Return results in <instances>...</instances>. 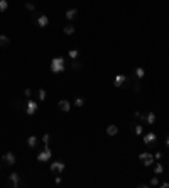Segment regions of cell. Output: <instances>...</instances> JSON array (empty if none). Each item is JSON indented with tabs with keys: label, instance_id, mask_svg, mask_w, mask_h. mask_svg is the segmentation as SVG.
<instances>
[{
	"label": "cell",
	"instance_id": "34",
	"mask_svg": "<svg viewBox=\"0 0 169 188\" xmlns=\"http://www.w3.org/2000/svg\"><path fill=\"white\" fill-rule=\"evenodd\" d=\"M145 115H147V114H142V112H140V117H139V119H140V120H145Z\"/></svg>",
	"mask_w": 169,
	"mask_h": 188
},
{
	"label": "cell",
	"instance_id": "19",
	"mask_svg": "<svg viewBox=\"0 0 169 188\" xmlns=\"http://www.w3.org/2000/svg\"><path fill=\"white\" fill-rule=\"evenodd\" d=\"M132 131H134L135 136H142V134H144V127L140 124H135L134 127H132Z\"/></svg>",
	"mask_w": 169,
	"mask_h": 188
},
{
	"label": "cell",
	"instance_id": "7",
	"mask_svg": "<svg viewBox=\"0 0 169 188\" xmlns=\"http://www.w3.org/2000/svg\"><path fill=\"white\" fill-rule=\"evenodd\" d=\"M36 24H37L39 27H47L49 26V19H47V15L41 14V15H37V19H36Z\"/></svg>",
	"mask_w": 169,
	"mask_h": 188
},
{
	"label": "cell",
	"instance_id": "10",
	"mask_svg": "<svg viewBox=\"0 0 169 188\" xmlns=\"http://www.w3.org/2000/svg\"><path fill=\"white\" fill-rule=\"evenodd\" d=\"M8 181H10V186L12 188H17L19 186V181H21V176L17 175V173H12V175L8 176Z\"/></svg>",
	"mask_w": 169,
	"mask_h": 188
},
{
	"label": "cell",
	"instance_id": "21",
	"mask_svg": "<svg viewBox=\"0 0 169 188\" xmlns=\"http://www.w3.org/2000/svg\"><path fill=\"white\" fill-rule=\"evenodd\" d=\"M68 56H69V60H78V56H80V51H78V49H69Z\"/></svg>",
	"mask_w": 169,
	"mask_h": 188
},
{
	"label": "cell",
	"instance_id": "2",
	"mask_svg": "<svg viewBox=\"0 0 169 188\" xmlns=\"http://www.w3.org/2000/svg\"><path fill=\"white\" fill-rule=\"evenodd\" d=\"M139 159L142 161L144 166H154V163H156V159H154V156H152L151 153H147V151H144V153L139 154Z\"/></svg>",
	"mask_w": 169,
	"mask_h": 188
},
{
	"label": "cell",
	"instance_id": "9",
	"mask_svg": "<svg viewBox=\"0 0 169 188\" xmlns=\"http://www.w3.org/2000/svg\"><path fill=\"white\" fill-rule=\"evenodd\" d=\"M58 109H59L61 112H69V110H71V103L68 102V100H64V99H63V100H59Z\"/></svg>",
	"mask_w": 169,
	"mask_h": 188
},
{
	"label": "cell",
	"instance_id": "8",
	"mask_svg": "<svg viewBox=\"0 0 169 188\" xmlns=\"http://www.w3.org/2000/svg\"><path fill=\"white\" fill-rule=\"evenodd\" d=\"M156 139H157V136L154 132H149V134H145L144 136V144L145 146H151V144H154L156 142Z\"/></svg>",
	"mask_w": 169,
	"mask_h": 188
},
{
	"label": "cell",
	"instance_id": "4",
	"mask_svg": "<svg viewBox=\"0 0 169 188\" xmlns=\"http://www.w3.org/2000/svg\"><path fill=\"white\" fill-rule=\"evenodd\" d=\"M51 156H53V151L49 149V146H44V149L37 154V161L39 163H46V161L51 159Z\"/></svg>",
	"mask_w": 169,
	"mask_h": 188
},
{
	"label": "cell",
	"instance_id": "3",
	"mask_svg": "<svg viewBox=\"0 0 169 188\" xmlns=\"http://www.w3.org/2000/svg\"><path fill=\"white\" fill-rule=\"evenodd\" d=\"M2 163H5L7 166H14L17 163V158H15V154L12 153V151H7V153L2 154Z\"/></svg>",
	"mask_w": 169,
	"mask_h": 188
},
{
	"label": "cell",
	"instance_id": "18",
	"mask_svg": "<svg viewBox=\"0 0 169 188\" xmlns=\"http://www.w3.org/2000/svg\"><path fill=\"white\" fill-rule=\"evenodd\" d=\"M63 32H64L66 36H71V34H75V26H73V24H68V26H64Z\"/></svg>",
	"mask_w": 169,
	"mask_h": 188
},
{
	"label": "cell",
	"instance_id": "20",
	"mask_svg": "<svg viewBox=\"0 0 169 188\" xmlns=\"http://www.w3.org/2000/svg\"><path fill=\"white\" fill-rule=\"evenodd\" d=\"M27 146H29V147H36V146H37V137L30 136L29 139H27Z\"/></svg>",
	"mask_w": 169,
	"mask_h": 188
},
{
	"label": "cell",
	"instance_id": "17",
	"mask_svg": "<svg viewBox=\"0 0 169 188\" xmlns=\"http://www.w3.org/2000/svg\"><path fill=\"white\" fill-rule=\"evenodd\" d=\"M134 75L137 80H140V78H144V75H145V70L144 68H134Z\"/></svg>",
	"mask_w": 169,
	"mask_h": 188
},
{
	"label": "cell",
	"instance_id": "27",
	"mask_svg": "<svg viewBox=\"0 0 169 188\" xmlns=\"http://www.w3.org/2000/svg\"><path fill=\"white\" fill-rule=\"evenodd\" d=\"M49 141H51V136H49V134H44V136H42V142H44V146H49Z\"/></svg>",
	"mask_w": 169,
	"mask_h": 188
},
{
	"label": "cell",
	"instance_id": "35",
	"mask_svg": "<svg viewBox=\"0 0 169 188\" xmlns=\"http://www.w3.org/2000/svg\"><path fill=\"white\" fill-rule=\"evenodd\" d=\"M166 146H167V147H169V136L166 137Z\"/></svg>",
	"mask_w": 169,
	"mask_h": 188
},
{
	"label": "cell",
	"instance_id": "25",
	"mask_svg": "<svg viewBox=\"0 0 169 188\" xmlns=\"http://www.w3.org/2000/svg\"><path fill=\"white\" fill-rule=\"evenodd\" d=\"M83 105H84V99L83 97H78V99L75 100V107L80 109V107H83Z\"/></svg>",
	"mask_w": 169,
	"mask_h": 188
},
{
	"label": "cell",
	"instance_id": "26",
	"mask_svg": "<svg viewBox=\"0 0 169 188\" xmlns=\"http://www.w3.org/2000/svg\"><path fill=\"white\" fill-rule=\"evenodd\" d=\"M159 185V178L157 176H152V180H151V183H149V186H157Z\"/></svg>",
	"mask_w": 169,
	"mask_h": 188
},
{
	"label": "cell",
	"instance_id": "13",
	"mask_svg": "<svg viewBox=\"0 0 169 188\" xmlns=\"http://www.w3.org/2000/svg\"><path fill=\"white\" fill-rule=\"evenodd\" d=\"M8 44H10V39H8V36L0 34V47H7Z\"/></svg>",
	"mask_w": 169,
	"mask_h": 188
},
{
	"label": "cell",
	"instance_id": "22",
	"mask_svg": "<svg viewBox=\"0 0 169 188\" xmlns=\"http://www.w3.org/2000/svg\"><path fill=\"white\" fill-rule=\"evenodd\" d=\"M8 9V0H0V14Z\"/></svg>",
	"mask_w": 169,
	"mask_h": 188
},
{
	"label": "cell",
	"instance_id": "31",
	"mask_svg": "<svg viewBox=\"0 0 169 188\" xmlns=\"http://www.w3.org/2000/svg\"><path fill=\"white\" fill-rule=\"evenodd\" d=\"M134 90H135V92H139V90H140V83H135V85H134Z\"/></svg>",
	"mask_w": 169,
	"mask_h": 188
},
{
	"label": "cell",
	"instance_id": "29",
	"mask_svg": "<svg viewBox=\"0 0 169 188\" xmlns=\"http://www.w3.org/2000/svg\"><path fill=\"white\" fill-rule=\"evenodd\" d=\"M24 95L27 97V99H32V90H30V88H25V90H24Z\"/></svg>",
	"mask_w": 169,
	"mask_h": 188
},
{
	"label": "cell",
	"instance_id": "11",
	"mask_svg": "<svg viewBox=\"0 0 169 188\" xmlns=\"http://www.w3.org/2000/svg\"><path fill=\"white\" fill-rule=\"evenodd\" d=\"M125 81H127V76L120 73V75H117V76H115V80H113V85H115V86H122L123 83H125Z\"/></svg>",
	"mask_w": 169,
	"mask_h": 188
},
{
	"label": "cell",
	"instance_id": "5",
	"mask_svg": "<svg viewBox=\"0 0 169 188\" xmlns=\"http://www.w3.org/2000/svg\"><path fill=\"white\" fill-rule=\"evenodd\" d=\"M37 102L36 100H32V99H29V102H27V105H25V114L27 115H34L36 112H37Z\"/></svg>",
	"mask_w": 169,
	"mask_h": 188
},
{
	"label": "cell",
	"instance_id": "23",
	"mask_svg": "<svg viewBox=\"0 0 169 188\" xmlns=\"http://www.w3.org/2000/svg\"><path fill=\"white\" fill-rule=\"evenodd\" d=\"M162 171H164L162 164H159V163H154V173H156V175H161Z\"/></svg>",
	"mask_w": 169,
	"mask_h": 188
},
{
	"label": "cell",
	"instance_id": "30",
	"mask_svg": "<svg viewBox=\"0 0 169 188\" xmlns=\"http://www.w3.org/2000/svg\"><path fill=\"white\" fill-rule=\"evenodd\" d=\"M159 186L161 188H169V183L167 181H162V183H159Z\"/></svg>",
	"mask_w": 169,
	"mask_h": 188
},
{
	"label": "cell",
	"instance_id": "12",
	"mask_svg": "<svg viewBox=\"0 0 169 188\" xmlns=\"http://www.w3.org/2000/svg\"><path fill=\"white\" fill-rule=\"evenodd\" d=\"M64 15H66L68 21H73V19L78 15V9H69V10H66V14H64Z\"/></svg>",
	"mask_w": 169,
	"mask_h": 188
},
{
	"label": "cell",
	"instance_id": "32",
	"mask_svg": "<svg viewBox=\"0 0 169 188\" xmlns=\"http://www.w3.org/2000/svg\"><path fill=\"white\" fill-rule=\"evenodd\" d=\"M162 158V153H156V156H154V159H161Z\"/></svg>",
	"mask_w": 169,
	"mask_h": 188
},
{
	"label": "cell",
	"instance_id": "6",
	"mask_svg": "<svg viewBox=\"0 0 169 188\" xmlns=\"http://www.w3.org/2000/svg\"><path fill=\"white\" fill-rule=\"evenodd\" d=\"M64 168H66V164H64L63 161H54V163H51V171L53 173H63L64 171Z\"/></svg>",
	"mask_w": 169,
	"mask_h": 188
},
{
	"label": "cell",
	"instance_id": "14",
	"mask_svg": "<svg viewBox=\"0 0 169 188\" xmlns=\"http://www.w3.org/2000/svg\"><path fill=\"white\" fill-rule=\"evenodd\" d=\"M107 134H108V136H117L118 134V127L117 125H108V127H107Z\"/></svg>",
	"mask_w": 169,
	"mask_h": 188
},
{
	"label": "cell",
	"instance_id": "33",
	"mask_svg": "<svg viewBox=\"0 0 169 188\" xmlns=\"http://www.w3.org/2000/svg\"><path fill=\"white\" fill-rule=\"evenodd\" d=\"M61 181H63V180L59 178V176H56V180H54V183H56V185H59V183H61Z\"/></svg>",
	"mask_w": 169,
	"mask_h": 188
},
{
	"label": "cell",
	"instance_id": "1",
	"mask_svg": "<svg viewBox=\"0 0 169 188\" xmlns=\"http://www.w3.org/2000/svg\"><path fill=\"white\" fill-rule=\"evenodd\" d=\"M51 71L53 73H63L64 70H66V63H64V58H61V56H58V58H53L51 60Z\"/></svg>",
	"mask_w": 169,
	"mask_h": 188
},
{
	"label": "cell",
	"instance_id": "15",
	"mask_svg": "<svg viewBox=\"0 0 169 188\" xmlns=\"http://www.w3.org/2000/svg\"><path fill=\"white\" fill-rule=\"evenodd\" d=\"M145 122H147V124H156V114H154V112H149L147 115H145Z\"/></svg>",
	"mask_w": 169,
	"mask_h": 188
},
{
	"label": "cell",
	"instance_id": "16",
	"mask_svg": "<svg viewBox=\"0 0 169 188\" xmlns=\"http://www.w3.org/2000/svg\"><path fill=\"white\" fill-rule=\"evenodd\" d=\"M81 66H83V64H81V61H78V60H71V66H69L71 70H75V71H80Z\"/></svg>",
	"mask_w": 169,
	"mask_h": 188
},
{
	"label": "cell",
	"instance_id": "24",
	"mask_svg": "<svg viewBox=\"0 0 169 188\" xmlns=\"http://www.w3.org/2000/svg\"><path fill=\"white\" fill-rule=\"evenodd\" d=\"M46 95H47V93H46V90H44V88H41V90L37 92V99L42 102V100H46Z\"/></svg>",
	"mask_w": 169,
	"mask_h": 188
},
{
	"label": "cell",
	"instance_id": "28",
	"mask_svg": "<svg viewBox=\"0 0 169 188\" xmlns=\"http://www.w3.org/2000/svg\"><path fill=\"white\" fill-rule=\"evenodd\" d=\"M25 9L29 10V12H34V10H36V5L30 4V2H27V4H25Z\"/></svg>",
	"mask_w": 169,
	"mask_h": 188
}]
</instances>
